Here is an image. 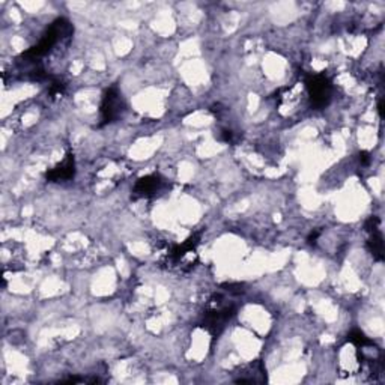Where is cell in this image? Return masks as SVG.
I'll return each mask as SVG.
<instances>
[{
    "instance_id": "cell-1",
    "label": "cell",
    "mask_w": 385,
    "mask_h": 385,
    "mask_svg": "<svg viewBox=\"0 0 385 385\" xmlns=\"http://www.w3.org/2000/svg\"><path fill=\"white\" fill-rule=\"evenodd\" d=\"M73 34L74 27L71 25V21H68L67 19H58L45 30V34L39 39L38 44L30 47L25 53H21L19 60L25 62V64H35L36 67H39L41 59L49 56L56 47H59L60 44H68L71 38H73Z\"/></svg>"
},
{
    "instance_id": "cell-10",
    "label": "cell",
    "mask_w": 385,
    "mask_h": 385,
    "mask_svg": "<svg viewBox=\"0 0 385 385\" xmlns=\"http://www.w3.org/2000/svg\"><path fill=\"white\" fill-rule=\"evenodd\" d=\"M348 342H351L352 345H355L357 348H366V347H372L373 342L366 337V334L360 329H353L348 334Z\"/></svg>"
},
{
    "instance_id": "cell-13",
    "label": "cell",
    "mask_w": 385,
    "mask_h": 385,
    "mask_svg": "<svg viewBox=\"0 0 385 385\" xmlns=\"http://www.w3.org/2000/svg\"><path fill=\"white\" fill-rule=\"evenodd\" d=\"M318 237H319V232H312V233H310V237H309V240H307V241L310 242V244H315V242H316V240H318Z\"/></svg>"
},
{
    "instance_id": "cell-8",
    "label": "cell",
    "mask_w": 385,
    "mask_h": 385,
    "mask_svg": "<svg viewBox=\"0 0 385 385\" xmlns=\"http://www.w3.org/2000/svg\"><path fill=\"white\" fill-rule=\"evenodd\" d=\"M75 176V159L73 152H68L65 159L62 160L56 167L50 169L45 174L47 180L50 183H65V180L74 179Z\"/></svg>"
},
{
    "instance_id": "cell-2",
    "label": "cell",
    "mask_w": 385,
    "mask_h": 385,
    "mask_svg": "<svg viewBox=\"0 0 385 385\" xmlns=\"http://www.w3.org/2000/svg\"><path fill=\"white\" fill-rule=\"evenodd\" d=\"M235 315H237V305L227 301L224 294H215L209 303V309L203 315L202 327L212 336V339H217Z\"/></svg>"
},
{
    "instance_id": "cell-5",
    "label": "cell",
    "mask_w": 385,
    "mask_h": 385,
    "mask_svg": "<svg viewBox=\"0 0 385 385\" xmlns=\"http://www.w3.org/2000/svg\"><path fill=\"white\" fill-rule=\"evenodd\" d=\"M305 89H307L312 106L316 110L329 104L333 97V83L325 74H312L305 77Z\"/></svg>"
},
{
    "instance_id": "cell-4",
    "label": "cell",
    "mask_w": 385,
    "mask_h": 385,
    "mask_svg": "<svg viewBox=\"0 0 385 385\" xmlns=\"http://www.w3.org/2000/svg\"><path fill=\"white\" fill-rule=\"evenodd\" d=\"M199 242H200V232L193 233L190 238L183 242V244H176L170 248L167 255V262L172 266H179V268L184 271L191 270L194 264L198 262V253H196V248H198Z\"/></svg>"
},
{
    "instance_id": "cell-7",
    "label": "cell",
    "mask_w": 385,
    "mask_h": 385,
    "mask_svg": "<svg viewBox=\"0 0 385 385\" xmlns=\"http://www.w3.org/2000/svg\"><path fill=\"white\" fill-rule=\"evenodd\" d=\"M366 232L369 233L367 247L376 261H384V237L378 217H371L366 222Z\"/></svg>"
},
{
    "instance_id": "cell-11",
    "label": "cell",
    "mask_w": 385,
    "mask_h": 385,
    "mask_svg": "<svg viewBox=\"0 0 385 385\" xmlns=\"http://www.w3.org/2000/svg\"><path fill=\"white\" fill-rule=\"evenodd\" d=\"M65 88H67V84L59 80V78H56V80H51L50 83V88H49V92H50V97L51 98H58L60 95H64V92H65Z\"/></svg>"
},
{
    "instance_id": "cell-9",
    "label": "cell",
    "mask_w": 385,
    "mask_h": 385,
    "mask_svg": "<svg viewBox=\"0 0 385 385\" xmlns=\"http://www.w3.org/2000/svg\"><path fill=\"white\" fill-rule=\"evenodd\" d=\"M266 381V369L261 360H256L248 364L240 373V378L235 380L238 384H262Z\"/></svg>"
},
{
    "instance_id": "cell-12",
    "label": "cell",
    "mask_w": 385,
    "mask_h": 385,
    "mask_svg": "<svg viewBox=\"0 0 385 385\" xmlns=\"http://www.w3.org/2000/svg\"><path fill=\"white\" fill-rule=\"evenodd\" d=\"M369 161H371V156H369V154L367 152H361L360 154V163L364 164V166H367Z\"/></svg>"
},
{
    "instance_id": "cell-6",
    "label": "cell",
    "mask_w": 385,
    "mask_h": 385,
    "mask_svg": "<svg viewBox=\"0 0 385 385\" xmlns=\"http://www.w3.org/2000/svg\"><path fill=\"white\" fill-rule=\"evenodd\" d=\"M167 180L159 174H151L137 179L132 188V198L135 199H154L167 190Z\"/></svg>"
},
{
    "instance_id": "cell-3",
    "label": "cell",
    "mask_w": 385,
    "mask_h": 385,
    "mask_svg": "<svg viewBox=\"0 0 385 385\" xmlns=\"http://www.w3.org/2000/svg\"><path fill=\"white\" fill-rule=\"evenodd\" d=\"M125 110H127V103H125L119 88L117 86L108 88L100 104V127L116 122L124 116Z\"/></svg>"
}]
</instances>
